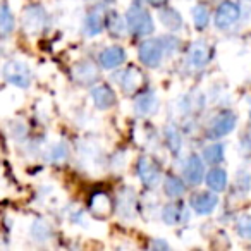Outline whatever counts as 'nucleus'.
I'll return each instance as SVG.
<instances>
[{
	"label": "nucleus",
	"instance_id": "nucleus-10",
	"mask_svg": "<svg viewBox=\"0 0 251 251\" xmlns=\"http://www.w3.org/2000/svg\"><path fill=\"white\" fill-rule=\"evenodd\" d=\"M189 205H191L193 212L198 213V215H210L219 205V196L215 195V191L195 193L189 200Z\"/></svg>",
	"mask_w": 251,
	"mask_h": 251
},
{
	"label": "nucleus",
	"instance_id": "nucleus-3",
	"mask_svg": "<svg viewBox=\"0 0 251 251\" xmlns=\"http://www.w3.org/2000/svg\"><path fill=\"white\" fill-rule=\"evenodd\" d=\"M164 47H162L160 38L158 40H147L140 45L138 49V59L143 66L150 67V69H155L162 64V59H164Z\"/></svg>",
	"mask_w": 251,
	"mask_h": 251
},
{
	"label": "nucleus",
	"instance_id": "nucleus-35",
	"mask_svg": "<svg viewBox=\"0 0 251 251\" xmlns=\"http://www.w3.org/2000/svg\"><path fill=\"white\" fill-rule=\"evenodd\" d=\"M250 117H251V110H250Z\"/></svg>",
	"mask_w": 251,
	"mask_h": 251
},
{
	"label": "nucleus",
	"instance_id": "nucleus-21",
	"mask_svg": "<svg viewBox=\"0 0 251 251\" xmlns=\"http://www.w3.org/2000/svg\"><path fill=\"white\" fill-rule=\"evenodd\" d=\"M227 181H229V179H227V172L224 171V169H219V167L212 169V171L205 176L206 186L215 193L224 191V189L227 188Z\"/></svg>",
	"mask_w": 251,
	"mask_h": 251
},
{
	"label": "nucleus",
	"instance_id": "nucleus-23",
	"mask_svg": "<svg viewBox=\"0 0 251 251\" xmlns=\"http://www.w3.org/2000/svg\"><path fill=\"white\" fill-rule=\"evenodd\" d=\"M164 191L169 198H179V196L184 195L186 184L181 177H177V176H167L164 181Z\"/></svg>",
	"mask_w": 251,
	"mask_h": 251
},
{
	"label": "nucleus",
	"instance_id": "nucleus-33",
	"mask_svg": "<svg viewBox=\"0 0 251 251\" xmlns=\"http://www.w3.org/2000/svg\"><path fill=\"white\" fill-rule=\"evenodd\" d=\"M150 246L153 248V250H169V244L165 243L164 239H153Z\"/></svg>",
	"mask_w": 251,
	"mask_h": 251
},
{
	"label": "nucleus",
	"instance_id": "nucleus-17",
	"mask_svg": "<svg viewBox=\"0 0 251 251\" xmlns=\"http://www.w3.org/2000/svg\"><path fill=\"white\" fill-rule=\"evenodd\" d=\"M119 83H121L122 90H124L126 93H134V91L140 90V86L143 84V74H141V71L136 69V67H127V69L121 74Z\"/></svg>",
	"mask_w": 251,
	"mask_h": 251
},
{
	"label": "nucleus",
	"instance_id": "nucleus-14",
	"mask_svg": "<svg viewBox=\"0 0 251 251\" xmlns=\"http://www.w3.org/2000/svg\"><path fill=\"white\" fill-rule=\"evenodd\" d=\"M90 212L93 213L95 217H100V219H105L112 213V208H114V201L110 200V196L107 193H101V191H97L91 195L90 198Z\"/></svg>",
	"mask_w": 251,
	"mask_h": 251
},
{
	"label": "nucleus",
	"instance_id": "nucleus-7",
	"mask_svg": "<svg viewBox=\"0 0 251 251\" xmlns=\"http://www.w3.org/2000/svg\"><path fill=\"white\" fill-rule=\"evenodd\" d=\"M182 177L189 186H198L201 184L203 177H205V165L200 155L193 153L186 158L184 167H182Z\"/></svg>",
	"mask_w": 251,
	"mask_h": 251
},
{
	"label": "nucleus",
	"instance_id": "nucleus-2",
	"mask_svg": "<svg viewBox=\"0 0 251 251\" xmlns=\"http://www.w3.org/2000/svg\"><path fill=\"white\" fill-rule=\"evenodd\" d=\"M2 73H4V77L7 79V83H11L12 86L25 90V88H29V84H31V69L25 62H21V60H9L4 66Z\"/></svg>",
	"mask_w": 251,
	"mask_h": 251
},
{
	"label": "nucleus",
	"instance_id": "nucleus-22",
	"mask_svg": "<svg viewBox=\"0 0 251 251\" xmlns=\"http://www.w3.org/2000/svg\"><path fill=\"white\" fill-rule=\"evenodd\" d=\"M105 21H107V28H108V31H110L112 36H117V38H121V36H124L126 31H127L126 19L121 18V14H119V12L110 11L107 14V18H105Z\"/></svg>",
	"mask_w": 251,
	"mask_h": 251
},
{
	"label": "nucleus",
	"instance_id": "nucleus-20",
	"mask_svg": "<svg viewBox=\"0 0 251 251\" xmlns=\"http://www.w3.org/2000/svg\"><path fill=\"white\" fill-rule=\"evenodd\" d=\"M158 19H160V23L169 31H179V29H182V26H184V21H182L181 14L172 7L162 9V11L158 12Z\"/></svg>",
	"mask_w": 251,
	"mask_h": 251
},
{
	"label": "nucleus",
	"instance_id": "nucleus-30",
	"mask_svg": "<svg viewBox=\"0 0 251 251\" xmlns=\"http://www.w3.org/2000/svg\"><path fill=\"white\" fill-rule=\"evenodd\" d=\"M236 232L243 239L251 241V215H241L236 220Z\"/></svg>",
	"mask_w": 251,
	"mask_h": 251
},
{
	"label": "nucleus",
	"instance_id": "nucleus-8",
	"mask_svg": "<svg viewBox=\"0 0 251 251\" xmlns=\"http://www.w3.org/2000/svg\"><path fill=\"white\" fill-rule=\"evenodd\" d=\"M47 12L42 5H29L23 16V26L28 33H38L47 26Z\"/></svg>",
	"mask_w": 251,
	"mask_h": 251
},
{
	"label": "nucleus",
	"instance_id": "nucleus-11",
	"mask_svg": "<svg viewBox=\"0 0 251 251\" xmlns=\"http://www.w3.org/2000/svg\"><path fill=\"white\" fill-rule=\"evenodd\" d=\"M100 73H98V67L95 66L91 60H81L76 66L73 67V77L77 84L81 86H88V84H93L98 79Z\"/></svg>",
	"mask_w": 251,
	"mask_h": 251
},
{
	"label": "nucleus",
	"instance_id": "nucleus-25",
	"mask_svg": "<svg viewBox=\"0 0 251 251\" xmlns=\"http://www.w3.org/2000/svg\"><path fill=\"white\" fill-rule=\"evenodd\" d=\"M224 155H226V148L222 143H212L203 150V160L210 165L220 164L224 160Z\"/></svg>",
	"mask_w": 251,
	"mask_h": 251
},
{
	"label": "nucleus",
	"instance_id": "nucleus-34",
	"mask_svg": "<svg viewBox=\"0 0 251 251\" xmlns=\"http://www.w3.org/2000/svg\"><path fill=\"white\" fill-rule=\"evenodd\" d=\"M147 2L150 5H153V7H160V5L165 4V0H147Z\"/></svg>",
	"mask_w": 251,
	"mask_h": 251
},
{
	"label": "nucleus",
	"instance_id": "nucleus-12",
	"mask_svg": "<svg viewBox=\"0 0 251 251\" xmlns=\"http://www.w3.org/2000/svg\"><path fill=\"white\" fill-rule=\"evenodd\" d=\"M91 100L98 110H108L115 105L117 97L108 84H98V86L91 88Z\"/></svg>",
	"mask_w": 251,
	"mask_h": 251
},
{
	"label": "nucleus",
	"instance_id": "nucleus-28",
	"mask_svg": "<svg viewBox=\"0 0 251 251\" xmlns=\"http://www.w3.org/2000/svg\"><path fill=\"white\" fill-rule=\"evenodd\" d=\"M0 29L4 33H11L14 29V16L4 2H0Z\"/></svg>",
	"mask_w": 251,
	"mask_h": 251
},
{
	"label": "nucleus",
	"instance_id": "nucleus-24",
	"mask_svg": "<svg viewBox=\"0 0 251 251\" xmlns=\"http://www.w3.org/2000/svg\"><path fill=\"white\" fill-rule=\"evenodd\" d=\"M31 237L35 241H40V243L49 241L52 237V227H50V224L43 219H36L31 224Z\"/></svg>",
	"mask_w": 251,
	"mask_h": 251
},
{
	"label": "nucleus",
	"instance_id": "nucleus-13",
	"mask_svg": "<svg viewBox=\"0 0 251 251\" xmlns=\"http://www.w3.org/2000/svg\"><path fill=\"white\" fill-rule=\"evenodd\" d=\"M98 62L103 69H117L119 66L126 62V52L122 47L119 45H112L107 47L100 52L98 55Z\"/></svg>",
	"mask_w": 251,
	"mask_h": 251
},
{
	"label": "nucleus",
	"instance_id": "nucleus-6",
	"mask_svg": "<svg viewBox=\"0 0 251 251\" xmlns=\"http://www.w3.org/2000/svg\"><path fill=\"white\" fill-rule=\"evenodd\" d=\"M136 171H138L140 181L143 182V186H147V188H155V186L160 182V169H158V165L155 164L150 157H147V155L140 157Z\"/></svg>",
	"mask_w": 251,
	"mask_h": 251
},
{
	"label": "nucleus",
	"instance_id": "nucleus-5",
	"mask_svg": "<svg viewBox=\"0 0 251 251\" xmlns=\"http://www.w3.org/2000/svg\"><path fill=\"white\" fill-rule=\"evenodd\" d=\"M241 18V7L239 4L232 2V0H226L217 7L215 18L213 23L219 29H229L230 26H234Z\"/></svg>",
	"mask_w": 251,
	"mask_h": 251
},
{
	"label": "nucleus",
	"instance_id": "nucleus-18",
	"mask_svg": "<svg viewBox=\"0 0 251 251\" xmlns=\"http://www.w3.org/2000/svg\"><path fill=\"white\" fill-rule=\"evenodd\" d=\"M103 23H105V18L103 14H101V11L98 7L91 9L90 12H88V16L84 18V35L86 36H97L101 33V29H103Z\"/></svg>",
	"mask_w": 251,
	"mask_h": 251
},
{
	"label": "nucleus",
	"instance_id": "nucleus-32",
	"mask_svg": "<svg viewBox=\"0 0 251 251\" xmlns=\"http://www.w3.org/2000/svg\"><path fill=\"white\" fill-rule=\"evenodd\" d=\"M236 182H237V188H241L243 191H250L251 189V174L246 171H243L241 174H237Z\"/></svg>",
	"mask_w": 251,
	"mask_h": 251
},
{
	"label": "nucleus",
	"instance_id": "nucleus-29",
	"mask_svg": "<svg viewBox=\"0 0 251 251\" xmlns=\"http://www.w3.org/2000/svg\"><path fill=\"white\" fill-rule=\"evenodd\" d=\"M67 157H69V148L64 141L53 145L49 151V160L53 162V164H62L64 160H67Z\"/></svg>",
	"mask_w": 251,
	"mask_h": 251
},
{
	"label": "nucleus",
	"instance_id": "nucleus-26",
	"mask_svg": "<svg viewBox=\"0 0 251 251\" xmlns=\"http://www.w3.org/2000/svg\"><path fill=\"white\" fill-rule=\"evenodd\" d=\"M165 141H167V147L169 150L172 151L174 155L181 153V148H182V136L181 133L177 131L176 126H167L165 127Z\"/></svg>",
	"mask_w": 251,
	"mask_h": 251
},
{
	"label": "nucleus",
	"instance_id": "nucleus-15",
	"mask_svg": "<svg viewBox=\"0 0 251 251\" xmlns=\"http://www.w3.org/2000/svg\"><path fill=\"white\" fill-rule=\"evenodd\" d=\"M158 105H160V101H158L157 95H155L153 91H145V93L140 95L138 100L134 101V112H136V115H140V117H148V115L157 114Z\"/></svg>",
	"mask_w": 251,
	"mask_h": 251
},
{
	"label": "nucleus",
	"instance_id": "nucleus-27",
	"mask_svg": "<svg viewBox=\"0 0 251 251\" xmlns=\"http://www.w3.org/2000/svg\"><path fill=\"white\" fill-rule=\"evenodd\" d=\"M191 16H193V23H195L196 29H203V28H206V26H208L210 11L203 4L195 5V7H193V11H191Z\"/></svg>",
	"mask_w": 251,
	"mask_h": 251
},
{
	"label": "nucleus",
	"instance_id": "nucleus-9",
	"mask_svg": "<svg viewBox=\"0 0 251 251\" xmlns=\"http://www.w3.org/2000/svg\"><path fill=\"white\" fill-rule=\"evenodd\" d=\"M136 195L131 188H124L119 191L115 200V210L122 219H134L136 217Z\"/></svg>",
	"mask_w": 251,
	"mask_h": 251
},
{
	"label": "nucleus",
	"instance_id": "nucleus-4",
	"mask_svg": "<svg viewBox=\"0 0 251 251\" xmlns=\"http://www.w3.org/2000/svg\"><path fill=\"white\" fill-rule=\"evenodd\" d=\"M237 124V115L230 110H224L217 114L208 124V136L210 138H224L234 131Z\"/></svg>",
	"mask_w": 251,
	"mask_h": 251
},
{
	"label": "nucleus",
	"instance_id": "nucleus-31",
	"mask_svg": "<svg viewBox=\"0 0 251 251\" xmlns=\"http://www.w3.org/2000/svg\"><path fill=\"white\" fill-rule=\"evenodd\" d=\"M160 42H162V47H164V52H167V53H176L179 50V45H181V42L172 35L162 36Z\"/></svg>",
	"mask_w": 251,
	"mask_h": 251
},
{
	"label": "nucleus",
	"instance_id": "nucleus-1",
	"mask_svg": "<svg viewBox=\"0 0 251 251\" xmlns=\"http://www.w3.org/2000/svg\"><path fill=\"white\" fill-rule=\"evenodd\" d=\"M124 19H126V25H127V31L134 33V35L147 36L151 35L155 29L153 19H151L150 12L141 5L140 0H133V4L129 5Z\"/></svg>",
	"mask_w": 251,
	"mask_h": 251
},
{
	"label": "nucleus",
	"instance_id": "nucleus-19",
	"mask_svg": "<svg viewBox=\"0 0 251 251\" xmlns=\"http://www.w3.org/2000/svg\"><path fill=\"white\" fill-rule=\"evenodd\" d=\"M162 219L167 226H177L186 219V206L179 201L169 203L162 210Z\"/></svg>",
	"mask_w": 251,
	"mask_h": 251
},
{
	"label": "nucleus",
	"instance_id": "nucleus-16",
	"mask_svg": "<svg viewBox=\"0 0 251 251\" xmlns=\"http://www.w3.org/2000/svg\"><path fill=\"white\" fill-rule=\"evenodd\" d=\"M212 59V50H210L208 43L200 40V42L193 43V47L189 49V62L195 67H205Z\"/></svg>",
	"mask_w": 251,
	"mask_h": 251
}]
</instances>
